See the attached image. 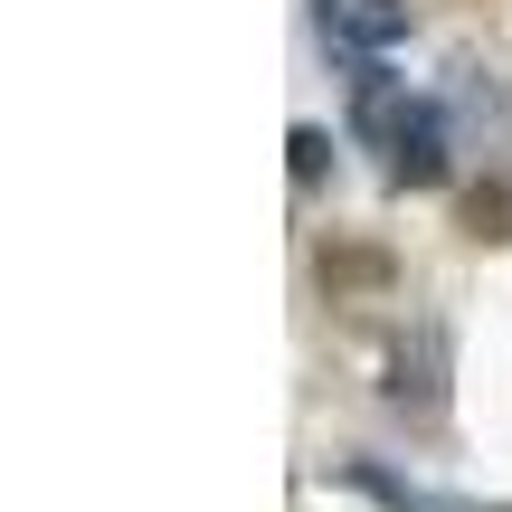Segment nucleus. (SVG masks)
I'll return each mask as SVG.
<instances>
[{"mask_svg":"<svg viewBox=\"0 0 512 512\" xmlns=\"http://www.w3.org/2000/svg\"><path fill=\"white\" fill-rule=\"evenodd\" d=\"M380 171H389V190H446V171H456V133H446V114L427 105H408V124H399V143L380 152Z\"/></svg>","mask_w":512,"mask_h":512,"instance_id":"1","label":"nucleus"},{"mask_svg":"<svg viewBox=\"0 0 512 512\" xmlns=\"http://www.w3.org/2000/svg\"><path fill=\"white\" fill-rule=\"evenodd\" d=\"M285 152H294V181L313 190V181H323V162H332V133H323V124H294V143H285Z\"/></svg>","mask_w":512,"mask_h":512,"instance_id":"4","label":"nucleus"},{"mask_svg":"<svg viewBox=\"0 0 512 512\" xmlns=\"http://www.w3.org/2000/svg\"><path fill=\"white\" fill-rule=\"evenodd\" d=\"M389 408H418V418L446 408V332L437 323H418V342L389 361Z\"/></svg>","mask_w":512,"mask_h":512,"instance_id":"3","label":"nucleus"},{"mask_svg":"<svg viewBox=\"0 0 512 512\" xmlns=\"http://www.w3.org/2000/svg\"><path fill=\"white\" fill-rule=\"evenodd\" d=\"M313 29L342 57H389L408 38V0H313Z\"/></svg>","mask_w":512,"mask_h":512,"instance_id":"2","label":"nucleus"}]
</instances>
